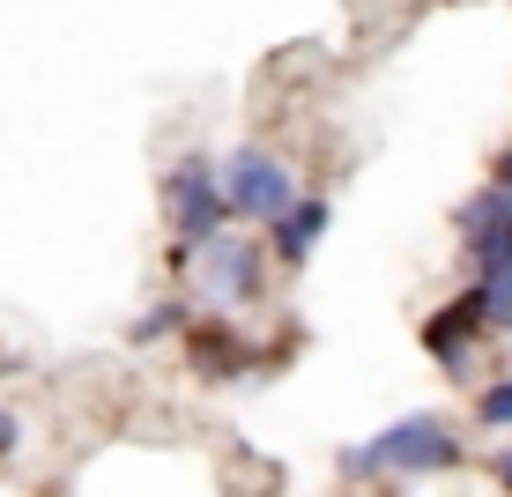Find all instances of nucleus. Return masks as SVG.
Instances as JSON below:
<instances>
[{
    "label": "nucleus",
    "instance_id": "obj_11",
    "mask_svg": "<svg viewBox=\"0 0 512 497\" xmlns=\"http://www.w3.org/2000/svg\"><path fill=\"white\" fill-rule=\"evenodd\" d=\"M468 282H475V297H483V312H490V334L505 342V334H512V253L490 260V268L468 275Z\"/></svg>",
    "mask_w": 512,
    "mask_h": 497
},
{
    "label": "nucleus",
    "instance_id": "obj_3",
    "mask_svg": "<svg viewBox=\"0 0 512 497\" xmlns=\"http://www.w3.org/2000/svg\"><path fill=\"white\" fill-rule=\"evenodd\" d=\"M156 216H164V260L208 245L216 230H231V201H223V156L216 149H186L164 164L156 179Z\"/></svg>",
    "mask_w": 512,
    "mask_h": 497
},
{
    "label": "nucleus",
    "instance_id": "obj_8",
    "mask_svg": "<svg viewBox=\"0 0 512 497\" xmlns=\"http://www.w3.org/2000/svg\"><path fill=\"white\" fill-rule=\"evenodd\" d=\"M327 230H334V193H327V186H305V193L290 201V216L268 223L260 238H268L275 268H282V275H297V268H312V253L327 245Z\"/></svg>",
    "mask_w": 512,
    "mask_h": 497
},
{
    "label": "nucleus",
    "instance_id": "obj_12",
    "mask_svg": "<svg viewBox=\"0 0 512 497\" xmlns=\"http://www.w3.org/2000/svg\"><path fill=\"white\" fill-rule=\"evenodd\" d=\"M490 483H498V497H512V438L490 453Z\"/></svg>",
    "mask_w": 512,
    "mask_h": 497
},
{
    "label": "nucleus",
    "instance_id": "obj_6",
    "mask_svg": "<svg viewBox=\"0 0 512 497\" xmlns=\"http://www.w3.org/2000/svg\"><path fill=\"white\" fill-rule=\"evenodd\" d=\"M416 342H423V357H431L438 371L468 379V371H475V357H483V342H498V334H490L483 297H475V282H461V290H453L446 305H431V312H423Z\"/></svg>",
    "mask_w": 512,
    "mask_h": 497
},
{
    "label": "nucleus",
    "instance_id": "obj_4",
    "mask_svg": "<svg viewBox=\"0 0 512 497\" xmlns=\"http://www.w3.org/2000/svg\"><path fill=\"white\" fill-rule=\"evenodd\" d=\"M297 193H305V179H297V164L282 149H268V141H231V149H223V201H231V223L268 230V223L290 216Z\"/></svg>",
    "mask_w": 512,
    "mask_h": 497
},
{
    "label": "nucleus",
    "instance_id": "obj_10",
    "mask_svg": "<svg viewBox=\"0 0 512 497\" xmlns=\"http://www.w3.org/2000/svg\"><path fill=\"white\" fill-rule=\"evenodd\" d=\"M468 423H475V431H490V438H512V371H498V379L475 386Z\"/></svg>",
    "mask_w": 512,
    "mask_h": 497
},
{
    "label": "nucleus",
    "instance_id": "obj_2",
    "mask_svg": "<svg viewBox=\"0 0 512 497\" xmlns=\"http://www.w3.org/2000/svg\"><path fill=\"white\" fill-rule=\"evenodd\" d=\"M171 275H179V290L193 297V312H223V319H245V312H260L268 305V290H275V253H268V238L260 230H216L208 245H193V253L179 260H164Z\"/></svg>",
    "mask_w": 512,
    "mask_h": 497
},
{
    "label": "nucleus",
    "instance_id": "obj_1",
    "mask_svg": "<svg viewBox=\"0 0 512 497\" xmlns=\"http://www.w3.org/2000/svg\"><path fill=\"white\" fill-rule=\"evenodd\" d=\"M461 460H468L461 423L438 408H409V416L379 423L372 438L334 453V475L342 483H431V475H453Z\"/></svg>",
    "mask_w": 512,
    "mask_h": 497
},
{
    "label": "nucleus",
    "instance_id": "obj_7",
    "mask_svg": "<svg viewBox=\"0 0 512 497\" xmlns=\"http://www.w3.org/2000/svg\"><path fill=\"white\" fill-rule=\"evenodd\" d=\"M453 238H461V268L483 275L490 260L512 253V186H475L461 208H453Z\"/></svg>",
    "mask_w": 512,
    "mask_h": 497
},
{
    "label": "nucleus",
    "instance_id": "obj_9",
    "mask_svg": "<svg viewBox=\"0 0 512 497\" xmlns=\"http://www.w3.org/2000/svg\"><path fill=\"white\" fill-rule=\"evenodd\" d=\"M193 327V297L186 290H164V297H149L134 319H127V349H179V334Z\"/></svg>",
    "mask_w": 512,
    "mask_h": 497
},
{
    "label": "nucleus",
    "instance_id": "obj_5",
    "mask_svg": "<svg viewBox=\"0 0 512 497\" xmlns=\"http://www.w3.org/2000/svg\"><path fill=\"white\" fill-rule=\"evenodd\" d=\"M179 364H186V379H201V386H245V379H268L275 349L253 334V319L193 312V327L179 334Z\"/></svg>",
    "mask_w": 512,
    "mask_h": 497
}]
</instances>
